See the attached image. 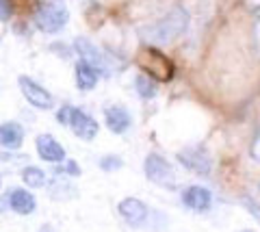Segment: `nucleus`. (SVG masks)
Returning a JSON list of instances; mask_svg holds the SVG:
<instances>
[{"label":"nucleus","instance_id":"f257e3e1","mask_svg":"<svg viewBox=\"0 0 260 232\" xmlns=\"http://www.w3.org/2000/svg\"><path fill=\"white\" fill-rule=\"evenodd\" d=\"M189 28V11L182 7H174L165 18H160L158 22L150 24V26L141 28L143 39H148V44H172L180 35L186 33Z\"/></svg>","mask_w":260,"mask_h":232},{"label":"nucleus","instance_id":"f03ea898","mask_svg":"<svg viewBox=\"0 0 260 232\" xmlns=\"http://www.w3.org/2000/svg\"><path fill=\"white\" fill-rule=\"evenodd\" d=\"M70 22V11L63 0H42L35 11V26L42 33H59Z\"/></svg>","mask_w":260,"mask_h":232},{"label":"nucleus","instance_id":"7ed1b4c3","mask_svg":"<svg viewBox=\"0 0 260 232\" xmlns=\"http://www.w3.org/2000/svg\"><path fill=\"white\" fill-rule=\"evenodd\" d=\"M139 61V65L143 68V72L148 76H152L154 81H172L174 78V63L169 61L165 54H162L158 48H154V46H143L141 48V52H139V57H137Z\"/></svg>","mask_w":260,"mask_h":232},{"label":"nucleus","instance_id":"20e7f679","mask_svg":"<svg viewBox=\"0 0 260 232\" xmlns=\"http://www.w3.org/2000/svg\"><path fill=\"white\" fill-rule=\"evenodd\" d=\"M56 119L65 126H70L72 132H74L76 137L85 139V141H91L98 135V122L89 113H85L83 109L63 107L59 113H56Z\"/></svg>","mask_w":260,"mask_h":232},{"label":"nucleus","instance_id":"39448f33","mask_svg":"<svg viewBox=\"0 0 260 232\" xmlns=\"http://www.w3.org/2000/svg\"><path fill=\"white\" fill-rule=\"evenodd\" d=\"M143 172L148 176V180H152L154 185L158 187H165V189H176L178 185V176L174 172L172 163H167L165 156H160L158 152H152V154L145 156V163H143Z\"/></svg>","mask_w":260,"mask_h":232},{"label":"nucleus","instance_id":"423d86ee","mask_svg":"<svg viewBox=\"0 0 260 232\" xmlns=\"http://www.w3.org/2000/svg\"><path fill=\"white\" fill-rule=\"evenodd\" d=\"M18 85H20V89H22V95H24V98H26L35 109L48 111V109L54 107L52 93L48 91L44 85H39L37 81H32V78H28V76H20V78H18Z\"/></svg>","mask_w":260,"mask_h":232},{"label":"nucleus","instance_id":"0eeeda50","mask_svg":"<svg viewBox=\"0 0 260 232\" xmlns=\"http://www.w3.org/2000/svg\"><path fill=\"white\" fill-rule=\"evenodd\" d=\"M178 161L189 172L200 176H208L213 172V158L204 148H184L178 152Z\"/></svg>","mask_w":260,"mask_h":232},{"label":"nucleus","instance_id":"6e6552de","mask_svg":"<svg viewBox=\"0 0 260 232\" xmlns=\"http://www.w3.org/2000/svg\"><path fill=\"white\" fill-rule=\"evenodd\" d=\"M74 48H76V52L80 54V59L83 61H87L89 65L95 68L100 74H109V59L104 57V54L100 52V48H95L89 39H85V37L76 39Z\"/></svg>","mask_w":260,"mask_h":232},{"label":"nucleus","instance_id":"1a4fd4ad","mask_svg":"<svg viewBox=\"0 0 260 232\" xmlns=\"http://www.w3.org/2000/svg\"><path fill=\"white\" fill-rule=\"evenodd\" d=\"M35 146H37V154L42 161H46V163H63L65 161V148L52 135H48V132L39 135Z\"/></svg>","mask_w":260,"mask_h":232},{"label":"nucleus","instance_id":"9d476101","mask_svg":"<svg viewBox=\"0 0 260 232\" xmlns=\"http://www.w3.org/2000/svg\"><path fill=\"white\" fill-rule=\"evenodd\" d=\"M117 211L121 215V219L130 226H141V223L148 219V206H145L139 197H126L121 200Z\"/></svg>","mask_w":260,"mask_h":232},{"label":"nucleus","instance_id":"9b49d317","mask_svg":"<svg viewBox=\"0 0 260 232\" xmlns=\"http://www.w3.org/2000/svg\"><path fill=\"white\" fill-rule=\"evenodd\" d=\"M182 202H184V206H189L191 211L202 213V211L210 209V204H213V193H210L206 187H202V185H193L189 189H184Z\"/></svg>","mask_w":260,"mask_h":232},{"label":"nucleus","instance_id":"f8f14e48","mask_svg":"<svg viewBox=\"0 0 260 232\" xmlns=\"http://www.w3.org/2000/svg\"><path fill=\"white\" fill-rule=\"evenodd\" d=\"M104 122H107L109 130L115 132V135H124L130 124H133V119H130V113L124 109V107H107L104 111Z\"/></svg>","mask_w":260,"mask_h":232},{"label":"nucleus","instance_id":"ddd939ff","mask_svg":"<svg viewBox=\"0 0 260 232\" xmlns=\"http://www.w3.org/2000/svg\"><path fill=\"white\" fill-rule=\"evenodd\" d=\"M7 197H9V209L13 213H18V215H30L37 206L35 195L26 189H13Z\"/></svg>","mask_w":260,"mask_h":232},{"label":"nucleus","instance_id":"4468645a","mask_svg":"<svg viewBox=\"0 0 260 232\" xmlns=\"http://www.w3.org/2000/svg\"><path fill=\"white\" fill-rule=\"evenodd\" d=\"M24 141V128L18 122H5L0 126V146L7 150H18Z\"/></svg>","mask_w":260,"mask_h":232},{"label":"nucleus","instance_id":"2eb2a0df","mask_svg":"<svg viewBox=\"0 0 260 232\" xmlns=\"http://www.w3.org/2000/svg\"><path fill=\"white\" fill-rule=\"evenodd\" d=\"M76 87L78 89H83V91H89V89H93V87L98 85V78H100V72H98L95 68H91L87 61L80 59L76 63Z\"/></svg>","mask_w":260,"mask_h":232},{"label":"nucleus","instance_id":"dca6fc26","mask_svg":"<svg viewBox=\"0 0 260 232\" xmlns=\"http://www.w3.org/2000/svg\"><path fill=\"white\" fill-rule=\"evenodd\" d=\"M135 87H137V93L141 95L143 100H152L156 95V81L148 74H139L135 81Z\"/></svg>","mask_w":260,"mask_h":232},{"label":"nucleus","instance_id":"f3484780","mask_svg":"<svg viewBox=\"0 0 260 232\" xmlns=\"http://www.w3.org/2000/svg\"><path fill=\"white\" fill-rule=\"evenodd\" d=\"M22 178L32 189H39V187L46 185V174L39 170V167H24V170H22Z\"/></svg>","mask_w":260,"mask_h":232},{"label":"nucleus","instance_id":"a211bd4d","mask_svg":"<svg viewBox=\"0 0 260 232\" xmlns=\"http://www.w3.org/2000/svg\"><path fill=\"white\" fill-rule=\"evenodd\" d=\"M121 158L119 156H102L100 158V167L104 172H117V170H121Z\"/></svg>","mask_w":260,"mask_h":232},{"label":"nucleus","instance_id":"6ab92c4d","mask_svg":"<svg viewBox=\"0 0 260 232\" xmlns=\"http://www.w3.org/2000/svg\"><path fill=\"white\" fill-rule=\"evenodd\" d=\"M13 15L11 0H0V22H9Z\"/></svg>","mask_w":260,"mask_h":232},{"label":"nucleus","instance_id":"aec40b11","mask_svg":"<svg viewBox=\"0 0 260 232\" xmlns=\"http://www.w3.org/2000/svg\"><path fill=\"white\" fill-rule=\"evenodd\" d=\"M251 158L260 163V128H258V132H256L254 143H251Z\"/></svg>","mask_w":260,"mask_h":232},{"label":"nucleus","instance_id":"412c9836","mask_svg":"<svg viewBox=\"0 0 260 232\" xmlns=\"http://www.w3.org/2000/svg\"><path fill=\"white\" fill-rule=\"evenodd\" d=\"M63 170H65V172H70V174H74V176H78V174H80V167H78V165H74V161H68V163H65Z\"/></svg>","mask_w":260,"mask_h":232},{"label":"nucleus","instance_id":"4be33fe9","mask_svg":"<svg viewBox=\"0 0 260 232\" xmlns=\"http://www.w3.org/2000/svg\"><path fill=\"white\" fill-rule=\"evenodd\" d=\"M249 11L260 20V0H249Z\"/></svg>","mask_w":260,"mask_h":232}]
</instances>
